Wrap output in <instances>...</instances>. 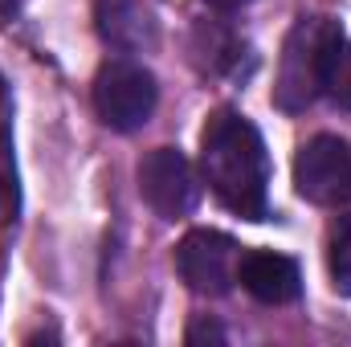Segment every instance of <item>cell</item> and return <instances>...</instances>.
I'll return each instance as SVG.
<instances>
[{"label":"cell","mask_w":351,"mask_h":347,"mask_svg":"<svg viewBox=\"0 0 351 347\" xmlns=\"http://www.w3.org/2000/svg\"><path fill=\"white\" fill-rule=\"evenodd\" d=\"M139 192H143V200L164 221L188 217L196 208V200H200L196 172H192L188 156L176 152V147H156V152L143 156V164H139Z\"/></svg>","instance_id":"8992f818"},{"label":"cell","mask_w":351,"mask_h":347,"mask_svg":"<svg viewBox=\"0 0 351 347\" xmlns=\"http://www.w3.org/2000/svg\"><path fill=\"white\" fill-rule=\"evenodd\" d=\"M208 8H217V12H233V8H245L250 0H204Z\"/></svg>","instance_id":"4fadbf2b"},{"label":"cell","mask_w":351,"mask_h":347,"mask_svg":"<svg viewBox=\"0 0 351 347\" xmlns=\"http://www.w3.org/2000/svg\"><path fill=\"white\" fill-rule=\"evenodd\" d=\"M294 188L315 204L351 200V147L335 135H315L294 156Z\"/></svg>","instance_id":"277c9868"},{"label":"cell","mask_w":351,"mask_h":347,"mask_svg":"<svg viewBox=\"0 0 351 347\" xmlns=\"http://www.w3.org/2000/svg\"><path fill=\"white\" fill-rule=\"evenodd\" d=\"M327 274L339 294H351V213L339 217L327 233Z\"/></svg>","instance_id":"30bf717a"},{"label":"cell","mask_w":351,"mask_h":347,"mask_svg":"<svg viewBox=\"0 0 351 347\" xmlns=\"http://www.w3.org/2000/svg\"><path fill=\"white\" fill-rule=\"evenodd\" d=\"M323 90L331 94V102H335V106L351 110V45H348V41H339V45H335V53H331V66H327V82H323Z\"/></svg>","instance_id":"8fae6325"},{"label":"cell","mask_w":351,"mask_h":347,"mask_svg":"<svg viewBox=\"0 0 351 347\" xmlns=\"http://www.w3.org/2000/svg\"><path fill=\"white\" fill-rule=\"evenodd\" d=\"M200 168L213 196L245 217L265 221L269 213V156L258 127L237 110H213L200 135Z\"/></svg>","instance_id":"6da1fadb"},{"label":"cell","mask_w":351,"mask_h":347,"mask_svg":"<svg viewBox=\"0 0 351 347\" xmlns=\"http://www.w3.org/2000/svg\"><path fill=\"white\" fill-rule=\"evenodd\" d=\"M237 282L269 307H282V302H294L298 290H302V274L298 265L282 254H269V250H254L237 261Z\"/></svg>","instance_id":"52a82bcc"},{"label":"cell","mask_w":351,"mask_h":347,"mask_svg":"<svg viewBox=\"0 0 351 347\" xmlns=\"http://www.w3.org/2000/svg\"><path fill=\"white\" fill-rule=\"evenodd\" d=\"M21 4H25V0H0V21H12V16L21 12Z\"/></svg>","instance_id":"5bb4252c"},{"label":"cell","mask_w":351,"mask_h":347,"mask_svg":"<svg viewBox=\"0 0 351 347\" xmlns=\"http://www.w3.org/2000/svg\"><path fill=\"white\" fill-rule=\"evenodd\" d=\"M21 213V176H16V156H12V135L0 123V229L12 225Z\"/></svg>","instance_id":"9c48e42d"},{"label":"cell","mask_w":351,"mask_h":347,"mask_svg":"<svg viewBox=\"0 0 351 347\" xmlns=\"http://www.w3.org/2000/svg\"><path fill=\"white\" fill-rule=\"evenodd\" d=\"M98 37L119 53H139L156 41V21L143 0H98L94 4Z\"/></svg>","instance_id":"ba28073f"},{"label":"cell","mask_w":351,"mask_h":347,"mask_svg":"<svg viewBox=\"0 0 351 347\" xmlns=\"http://www.w3.org/2000/svg\"><path fill=\"white\" fill-rule=\"evenodd\" d=\"M156 78L139 62H106L94 78V110L114 131H135L156 110Z\"/></svg>","instance_id":"3957f363"},{"label":"cell","mask_w":351,"mask_h":347,"mask_svg":"<svg viewBox=\"0 0 351 347\" xmlns=\"http://www.w3.org/2000/svg\"><path fill=\"white\" fill-rule=\"evenodd\" d=\"M237 261L241 250L233 237L217 233V229H192L180 250H176V270L180 278L196 290V294H229V286L237 282Z\"/></svg>","instance_id":"5b68a950"},{"label":"cell","mask_w":351,"mask_h":347,"mask_svg":"<svg viewBox=\"0 0 351 347\" xmlns=\"http://www.w3.org/2000/svg\"><path fill=\"white\" fill-rule=\"evenodd\" d=\"M343 41V29L331 16H302L286 45H282V62H278V82H274V102L286 115L306 110L327 82V66L335 45Z\"/></svg>","instance_id":"7a4b0ae2"},{"label":"cell","mask_w":351,"mask_h":347,"mask_svg":"<svg viewBox=\"0 0 351 347\" xmlns=\"http://www.w3.org/2000/svg\"><path fill=\"white\" fill-rule=\"evenodd\" d=\"M0 98H4V82H0Z\"/></svg>","instance_id":"9a60e30c"},{"label":"cell","mask_w":351,"mask_h":347,"mask_svg":"<svg viewBox=\"0 0 351 347\" xmlns=\"http://www.w3.org/2000/svg\"><path fill=\"white\" fill-rule=\"evenodd\" d=\"M188 344H225V331L213 323V319H196L192 327H188Z\"/></svg>","instance_id":"7c38bea8"}]
</instances>
